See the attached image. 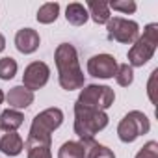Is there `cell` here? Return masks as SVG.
I'll return each mask as SVG.
<instances>
[{
    "mask_svg": "<svg viewBox=\"0 0 158 158\" xmlns=\"http://www.w3.org/2000/svg\"><path fill=\"white\" fill-rule=\"evenodd\" d=\"M108 8L114 10V11H121V13H134L136 11V2H132V0H112V2H108Z\"/></svg>",
    "mask_w": 158,
    "mask_h": 158,
    "instance_id": "cell-22",
    "label": "cell"
},
{
    "mask_svg": "<svg viewBox=\"0 0 158 158\" xmlns=\"http://www.w3.org/2000/svg\"><path fill=\"white\" fill-rule=\"evenodd\" d=\"M6 48V37L2 35V34H0V52H2Z\"/></svg>",
    "mask_w": 158,
    "mask_h": 158,
    "instance_id": "cell-24",
    "label": "cell"
},
{
    "mask_svg": "<svg viewBox=\"0 0 158 158\" xmlns=\"http://www.w3.org/2000/svg\"><path fill=\"white\" fill-rule=\"evenodd\" d=\"M23 123H24V115H23L19 110L8 108V110H4L2 114H0V127H2V128L17 130Z\"/></svg>",
    "mask_w": 158,
    "mask_h": 158,
    "instance_id": "cell-17",
    "label": "cell"
},
{
    "mask_svg": "<svg viewBox=\"0 0 158 158\" xmlns=\"http://www.w3.org/2000/svg\"><path fill=\"white\" fill-rule=\"evenodd\" d=\"M115 82L121 86V88H128L132 82H134V71L128 63H121L117 65V71H115Z\"/></svg>",
    "mask_w": 158,
    "mask_h": 158,
    "instance_id": "cell-20",
    "label": "cell"
},
{
    "mask_svg": "<svg viewBox=\"0 0 158 158\" xmlns=\"http://www.w3.org/2000/svg\"><path fill=\"white\" fill-rule=\"evenodd\" d=\"M63 123V112L56 106L47 108L43 112H39L30 127L28 138H35V139H52V132L56 128H60Z\"/></svg>",
    "mask_w": 158,
    "mask_h": 158,
    "instance_id": "cell-5",
    "label": "cell"
},
{
    "mask_svg": "<svg viewBox=\"0 0 158 158\" xmlns=\"http://www.w3.org/2000/svg\"><path fill=\"white\" fill-rule=\"evenodd\" d=\"M52 139H35V138H26L24 149L28 158H52L50 151Z\"/></svg>",
    "mask_w": 158,
    "mask_h": 158,
    "instance_id": "cell-13",
    "label": "cell"
},
{
    "mask_svg": "<svg viewBox=\"0 0 158 158\" xmlns=\"http://www.w3.org/2000/svg\"><path fill=\"white\" fill-rule=\"evenodd\" d=\"M156 47H158V24L156 23H151L145 26L143 30V35H139L134 45L128 48V65L130 67H143L156 52Z\"/></svg>",
    "mask_w": 158,
    "mask_h": 158,
    "instance_id": "cell-3",
    "label": "cell"
},
{
    "mask_svg": "<svg viewBox=\"0 0 158 158\" xmlns=\"http://www.w3.org/2000/svg\"><path fill=\"white\" fill-rule=\"evenodd\" d=\"M117 61L114 56L110 54H97V56H91L88 60V73L89 76L93 78H114L115 76V71H117Z\"/></svg>",
    "mask_w": 158,
    "mask_h": 158,
    "instance_id": "cell-9",
    "label": "cell"
},
{
    "mask_svg": "<svg viewBox=\"0 0 158 158\" xmlns=\"http://www.w3.org/2000/svg\"><path fill=\"white\" fill-rule=\"evenodd\" d=\"M23 149H24V141L17 134V130H8L0 127V151L6 156H19Z\"/></svg>",
    "mask_w": 158,
    "mask_h": 158,
    "instance_id": "cell-10",
    "label": "cell"
},
{
    "mask_svg": "<svg viewBox=\"0 0 158 158\" xmlns=\"http://www.w3.org/2000/svg\"><path fill=\"white\" fill-rule=\"evenodd\" d=\"M114 101H115V93L110 86L89 84V86H84V89L80 91V95H78L74 104L89 108V110L104 112L114 104Z\"/></svg>",
    "mask_w": 158,
    "mask_h": 158,
    "instance_id": "cell-4",
    "label": "cell"
},
{
    "mask_svg": "<svg viewBox=\"0 0 158 158\" xmlns=\"http://www.w3.org/2000/svg\"><path fill=\"white\" fill-rule=\"evenodd\" d=\"M108 30V39L123 43V45H132L139 37V26L136 21L123 19V17H112L106 23Z\"/></svg>",
    "mask_w": 158,
    "mask_h": 158,
    "instance_id": "cell-7",
    "label": "cell"
},
{
    "mask_svg": "<svg viewBox=\"0 0 158 158\" xmlns=\"http://www.w3.org/2000/svg\"><path fill=\"white\" fill-rule=\"evenodd\" d=\"M108 119L110 117L106 115V112L74 104V134L80 139H93L95 134L108 127Z\"/></svg>",
    "mask_w": 158,
    "mask_h": 158,
    "instance_id": "cell-2",
    "label": "cell"
},
{
    "mask_svg": "<svg viewBox=\"0 0 158 158\" xmlns=\"http://www.w3.org/2000/svg\"><path fill=\"white\" fill-rule=\"evenodd\" d=\"M65 19H67V23L73 24V26H84V24L88 23V19H89V13H88L86 6L78 4V2H73V4H69L67 10H65Z\"/></svg>",
    "mask_w": 158,
    "mask_h": 158,
    "instance_id": "cell-16",
    "label": "cell"
},
{
    "mask_svg": "<svg viewBox=\"0 0 158 158\" xmlns=\"http://www.w3.org/2000/svg\"><path fill=\"white\" fill-rule=\"evenodd\" d=\"M4 99H6V95H4V91H2V89H0V104L4 102Z\"/></svg>",
    "mask_w": 158,
    "mask_h": 158,
    "instance_id": "cell-25",
    "label": "cell"
},
{
    "mask_svg": "<svg viewBox=\"0 0 158 158\" xmlns=\"http://www.w3.org/2000/svg\"><path fill=\"white\" fill-rule=\"evenodd\" d=\"M39 34L32 28H23L15 34V47L21 54H34L39 48Z\"/></svg>",
    "mask_w": 158,
    "mask_h": 158,
    "instance_id": "cell-11",
    "label": "cell"
},
{
    "mask_svg": "<svg viewBox=\"0 0 158 158\" xmlns=\"http://www.w3.org/2000/svg\"><path fill=\"white\" fill-rule=\"evenodd\" d=\"M151 128V123H149V117L139 112V110H132L128 112L117 125V136L123 143H132L136 141L139 136L147 134Z\"/></svg>",
    "mask_w": 158,
    "mask_h": 158,
    "instance_id": "cell-6",
    "label": "cell"
},
{
    "mask_svg": "<svg viewBox=\"0 0 158 158\" xmlns=\"http://www.w3.org/2000/svg\"><path fill=\"white\" fill-rule=\"evenodd\" d=\"M6 101L10 104V108L13 110H24L34 102V93L30 89H26L24 86H15L8 91Z\"/></svg>",
    "mask_w": 158,
    "mask_h": 158,
    "instance_id": "cell-12",
    "label": "cell"
},
{
    "mask_svg": "<svg viewBox=\"0 0 158 158\" xmlns=\"http://www.w3.org/2000/svg\"><path fill=\"white\" fill-rule=\"evenodd\" d=\"M136 158H158V143L147 141L136 154Z\"/></svg>",
    "mask_w": 158,
    "mask_h": 158,
    "instance_id": "cell-23",
    "label": "cell"
},
{
    "mask_svg": "<svg viewBox=\"0 0 158 158\" xmlns=\"http://www.w3.org/2000/svg\"><path fill=\"white\" fill-rule=\"evenodd\" d=\"M80 143L84 147V158H115L112 149L97 143L95 139H80Z\"/></svg>",
    "mask_w": 158,
    "mask_h": 158,
    "instance_id": "cell-15",
    "label": "cell"
},
{
    "mask_svg": "<svg viewBox=\"0 0 158 158\" xmlns=\"http://www.w3.org/2000/svg\"><path fill=\"white\" fill-rule=\"evenodd\" d=\"M58 158H84V147L80 141H65L60 151Z\"/></svg>",
    "mask_w": 158,
    "mask_h": 158,
    "instance_id": "cell-19",
    "label": "cell"
},
{
    "mask_svg": "<svg viewBox=\"0 0 158 158\" xmlns=\"http://www.w3.org/2000/svg\"><path fill=\"white\" fill-rule=\"evenodd\" d=\"M86 10H88L89 17L93 19V23H97V24H106L112 19L108 2H102V0H88Z\"/></svg>",
    "mask_w": 158,
    "mask_h": 158,
    "instance_id": "cell-14",
    "label": "cell"
},
{
    "mask_svg": "<svg viewBox=\"0 0 158 158\" xmlns=\"http://www.w3.org/2000/svg\"><path fill=\"white\" fill-rule=\"evenodd\" d=\"M50 78V67L45 61H32L23 74V86L30 89L32 93L35 89H41Z\"/></svg>",
    "mask_w": 158,
    "mask_h": 158,
    "instance_id": "cell-8",
    "label": "cell"
},
{
    "mask_svg": "<svg viewBox=\"0 0 158 158\" xmlns=\"http://www.w3.org/2000/svg\"><path fill=\"white\" fill-rule=\"evenodd\" d=\"M60 15V4L58 2H47L43 4L39 10H37V15L35 19L41 23V24H52Z\"/></svg>",
    "mask_w": 158,
    "mask_h": 158,
    "instance_id": "cell-18",
    "label": "cell"
},
{
    "mask_svg": "<svg viewBox=\"0 0 158 158\" xmlns=\"http://www.w3.org/2000/svg\"><path fill=\"white\" fill-rule=\"evenodd\" d=\"M54 61L58 69V82L65 91L84 88V73L78 61V52L71 43H61L56 47Z\"/></svg>",
    "mask_w": 158,
    "mask_h": 158,
    "instance_id": "cell-1",
    "label": "cell"
},
{
    "mask_svg": "<svg viewBox=\"0 0 158 158\" xmlns=\"http://www.w3.org/2000/svg\"><path fill=\"white\" fill-rule=\"evenodd\" d=\"M17 74V61L11 56L0 58V78L2 80H11Z\"/></svg>",
    "mask_w": 158,
    "mask_h": 158,
    "instance_id": "cell-21",
    "label": "cell"
}]
</instances>
